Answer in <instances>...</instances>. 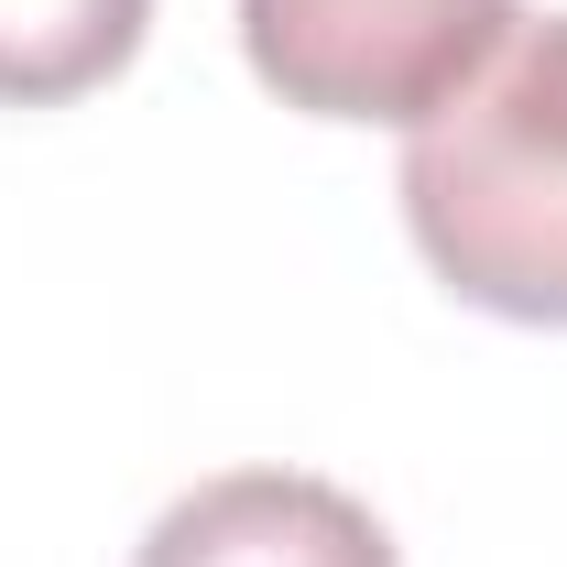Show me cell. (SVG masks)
Instances as JSON below:
<instances>
[{"label": "cell", "instance_id": "cell-4", "mask_svg": "<svg viewBox=\"0 0 567 567\" xmlns=\"http://www.w3.org/2000/svg\"><path fill=\"white\" fill-rule=\"evenodd\" d=\"M153 0H0V110H66L142 55Z\"/></svg>", "mask_w": 567, "mask_h": 567}, {"label": "cell", "instance_id": "cell-1", "mask_svg": "<svg viewBox=\"0 0 567 567\" xmlns=\"http://www.w3.org/2000/svg\"><path fill=\"white\" fill-rule=\"evenodd\" d=\"M404 229L447 295L567 328V11L513 22L492 66L415 121Z\"/></svg>", "mask_w": 567, "mask_h": 567}, {"label": "cell", "instance_id": "cell-2", "mask_svg": "<svg viewBox=\"0 0 567 567\" xmlns=\"http://www.w3.org/2000/svg\"><path fill=\"white\" fill-rule=\"evenodd\" d=\"M513 0H240V55L306 121H404L447 110L502 55Z\"/></svg>", "mask_w": 567, "mask_h": 567}, {"label": "cell", "instance_id": "cell-3", "mask_svg": "<svg viewBox=\"0 0 567 567\" xmlns=\"http://www.w3.org/2000/svg\"><path fill=\"white\" fill-rule=\"evenodd\" d=\"M132 567H393V535L317 470H218L153 513Z\"/></svg>", "mask_w": 567, "mask_h": 567}]
</instances>
